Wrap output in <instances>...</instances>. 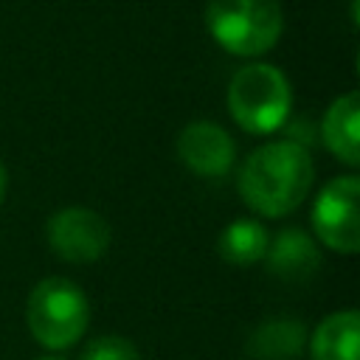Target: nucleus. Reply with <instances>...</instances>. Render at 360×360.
<instances>
[{"label": "nucleus", "mask_w": 360, "mask_h": 360, "mask_svg": "<svg viewBox=\"0 0 360 360\" xmlns=\"http://www.w3.org/2000/svg\"><path fill=\"white\" fill-rule=\"evenodd\" d=\"M360 315L357 309H340L326 315L309 338L312 360H357Z\"/></svg>", "instance_id": "obj_11"}, {"label": "nucleus", "mask_w": 360, "mask_h": 360, "mask_svg": "<svg viewBox=\"0 0 360 360\" xmlns=\"http://www.w3.org/2000/svg\"><path fill=\"white\" fill-rule=\"evenodd\" d=\"M307 326L295 318H270L259 323L248 338V354L253 360H292L307 346Z\"/></svg>", "instance_id": "obj_10"}, {"label": "nucleus", "mask_w": 360, "mask_h": 360, "mask_svg": "<svg viewBox=\"0 0 360 360\" xmlns=\"http://www.w3.org/2000/svg\"><path fill=\"white\" fill-rule=\"evenodd\" d=\"M267 242H270L267 228L259 219L239 217V219H233L231 225H225L219 231L217 250L225 262H231L236 267H248V264H256V262L264 259Z\"/></svg>", "instance_id": "obj_12"}, {"label": "nucleus", "mask_w": 360, "mask_h": 360, "mask_svg": "<svg viewBox=\"0 0 360 360\" xmlns=\"http://www.w3.org/2000/svg\"><path fill=\"white\" fill-rule=\"evenodd\" d=\"M25 321L39 346L62 352L84 335L90 323V301L76 281L51 276L31 290Z\"/></svg>", "instance_id": "obj_4"}, {"label": "nucleus", "mask_w": 360, "mask_h": 360, "mask_svg": "<svg viewBox=\"0 0 360 360\" xmlns=\"http://www.w3.org/2000/svg\"><path fill=\"white\" fill-rule=\"evenodd\" d=\"M264 262H267V270L276 278H281L287 284H301V281H309L318 273L321 250H318V242L307 231L284 228L267 242Z\"/></svg>", "instance_id": "obj_8"}, {"label": "nucleus", "mask_w": 360, "mask_h": 360, "mask_svg": "<svg viewBox=\"0 0 360 360\" xmlns=\"http://www.w3.org/2000/svg\"><path fill=\"white\" fill-rule=\"evenodd\" d=\"M360 96L354 90L338 96L321 121V138L326 143V149L343 160L346 166H357L360 163Z\"/></svg>", "instance_id": "obj_9"}, {"label": "nucleus", "mask_w": 360, "mask_h": 360, "mask_svg": "<svg viewBox=\"0 0 360 360\" xmlns=\"http://www.w3.org/2000/svg\"><path fill=\"white\" fill-rule=\"evenodd\" d=\"M360 180L354 174H340L329 180L312 205V228L323 248L338 253L360 250Z\"/></svg>", "instance_id": "obj_5"}, {"label": "nucleus", "mask_w": 360, "mask_h": 360, "mask_svg": "<svg viewBox=\"0 0 360 360\" xmlns=\"http://www.w3.org/2000/svg\"><path fill=\"white\" fill-rule=\"evenodd\" d=\"M177 158L200 177H225L236 160V143L219 124L191 121L177 135Z\"/></svg>", "instance_id": "obj_7"}, {"label": "nucleus", "mask_w": 360, "mask_h": 360, "mask_svg": "<svg viewBox=\"0 0 360 360\" xmlns=\"http://www.w3.org/2000/svg\"><path fill=\"white\" fill-rule=\"evenodd\" d=\"M79 360H141V352L121 335H101L84 346Z\"/></svg>", "instance_id": "obj_13"}, {"label": "nucleus", "mask_w": 360, "mask_h": 360, "mask_svg": "<svg viewBox=\"0 0 360 360\" xmlns=\"http://www.w3.org/2000/svg\"><path fill=\"white\" fill-rule=\"evenodd\" d=\"M48 245L51 250L70 264H90L101 259L110 248V225L101 214L82 208V205H68L59 208L48 225Z\"/></svg>", "instance_id": "obj_6"}, {"label": "nucleus", "mask_w": 360, "mask_h": 360, "mask_svg": "<svg viewBox=\"0 0 360 360\" xmlns=\"http://www.w3.org/2000/svg\"><path fill=\"white\" fill-rule=\"evenodd\" d=\"M202 17L214 42L245 59L267 53L284 31L278 0H208Z\"/></svg>", "instance_id": "obj_2"}, {"label": "nucleus", "mask_w": 360, "mask_h": 360, "mask_svg": "<svg viewBox=\"0 0 360 360\" xmlns=\"http://www.w3.org/2000/svg\"><path fill=\"white\" fill-rule=\"evenodd\" d=\"M292 107L287 76L267 62L239 68L228 84V110L233 121L250 135H270L284 127Z\"/></svg>", "instance_id": "obj_3"}, {"label": "nucleus", "mask_w": 360, "mask_h": 360, "mask_svg": "<svg viewBox=\"0 0 360 360\" xmlns=\"http://www.w3.org/2000/svg\"><path fill=\"white\" fill-rule=\"evenodd\" d=\"M6 188H8V174H6V166L0 163V202L6 200Z\"/></svg>", "instance_id": "obj_14"}, {"label": "nucleus", "mask_w": 360, "mask_h": 360, "mask_svg": "<svg viewBox=\"0 0 360 360\" xmlns=\"http://www.w3.org/2000/svg\"><path fill=\"white\" fill-rule=\"evenodd\" d=\"M312 177L315 166L304 143L270 141L245 158L236 186L250 211L278 219L307 200Z\"/></svg>", "instance_id": "obj_1"}, {"label": "nucleus", "mask_w": 360, "mask_h": 360, "mask_svg": "<svg viewBox=\"0 0 360 360\" xmlns=\"http://www.w3.org/2000/svg\"><path fill=\"white\" fill-rule=\"evenodd\" d=\"M39 360H65V357H59V354H45V357H39Z\"/></svg>", "instance_id": "obj_15"}]
</instances>
